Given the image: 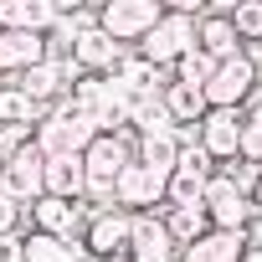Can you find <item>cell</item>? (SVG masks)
Here are the masks:
<instances>
[{
	"instance_id": "31",
	"label": "cell",
	"mask_w": 262,
	"mask_h": 262,
	"mask_svg": "<svg viewBox=\"0 0 262 262\" xmlns=\"http://www.w3.org/2000/svg\"><path fill=\"white\" fill-rule=\"evenodd\" d=\"M103 262H128V257H103Z\"/></svg>"
},
{
	"instance_id": "23",
	"label": "cell",
	"mask_w": 262,
	"mask_h": 262,
	"mask_svg": "<svg viewBox=\"0 0 262 262\" xmlns=\"http://www.w3.org/2000/svg\"><path fill=\"white\" fill-rule=\"evenodd\" d=\"M206 201V175H190V170H175L165 180V206H201Z\"/></svg>"
},
{
	"instance_id": "25",
	"label": "cell",
	"mask_w": 262,
	"mask_h": 262,
	"mask_svg": "<svg viewBox=\"0 0 262 262\" xmlns=\"http://www.w3.org/2000/svg\"><path fill=\"white\" fill-rule=\"evenodd\" d=\"M211 72H216V62H211L206 52H185L165 77H170V82H185V88H206V77H211Z\"/></svg>"
},
{
	"instance_id": "14",
	"label": "cell",
	"mask_w": 262,
	"mask_h": 262,
	"mask_svg": "<svg viewBox=\"0 0 262 262\" xmlns=\"http://www.w3.org/2000/svg\"><path fill=\"white\" fill-rule=\"evenodd\" d=\"M195 52H206L211 62H226V57H236V52H242V41H236V31H231L226 11H206V16L195 21Z\"/></svg>"
},
{
	"instance_id": "18",
	"label": "cell",
	"mask_w": 262,
	"mask_h": 262,
	"mask_svg": "<svg viewBox=\"0 0 262 262\" xmlns=\"http://www.w3.org/2000/svg\"><path fill=\"white\" fill-rule=\"evenodd\" d=\"M41 185H47V195H57V201H82V160H77V155L47 160Z\"/></svg>"
},
{
	"instance_id": "13",
	"label": "cell",
	"mask_w": 262,
	"mask_h": 262,
	"mask_svg": "<svg viewBox=\"0 0 262 262\" xmlns=\"http://www.w3.org/2000/svg\"><path fill=\"white\" fill-rule=\"evenodd\" d=\"M57 6L52 0H0V26L6 31H31V36H52L57 31Z\"/></svg>"
},
{
	"instance_id": "8",
	"label": "cell",
	"mask_w": 262,
	"mask_h": 262,
	"mask_svg": "<svg viewBox=\"0 0 262 262\" xmlns=\"http://www.w3.org/2000/svg\"><path fill=\"white\" fill-rule=\"evenodd\" d=\"M201 211H206V221L216 226V231H247L252 226V201H247V190L242 185H231L221 170L206 180V201H201Z\"/></svg>"
},
{
	"instance_id": "6",
	"label": "cell",
	"mask_w": 262,
	"mask_h": 262,
	"mask_svg": "<svg viewBox=\"0 0 262 262\" xmlns=\"http://www.w3.org/2000/svg\"><path fill=\"white\" fill-rule=\"evenodd\" d=\"M128 236H134V216L128 211H118V206H108V211H93L88 216V226H82V252L93 257V262H103V257H128Z\"/></svg>"
},
{
	"instance_id": "26",
	"label": "cell",
	"mask_w": 262,
	"mask_h": 262,
	"mask_svg": "<svg viewBox=\"0 0 262 262\" xmlns=\"http://www.w3.org/2000/svg\"><path fill=\"white\" fill-rule=\"evenodd\" d=\"M236 160H247V165L262 170V123H252L247 113H242V144H236Z\"/></svg>"
},
{
	"instance_id": "3",
	"label": "cell",
	"mask_w": 262,
	"mask_h": 262,
	"mask_svg": "<svg viewBox=\"0 0 262 262\" xmlns=\"http://www.w3.org/2000/svg\"><path fill=\"white\" fill-rule=\"evenodd\" d=\"M257 88H262V72H257V67L236 52V57L216 62V72L206 77L201 98H206V108H221V113H247V103L257 98Z\"/></svg>"
},
{
	"instance_id": "15",
	"label": "cell",
	"mask_w": 262,
	"mask_h": 262,
	"mask_svg": "<svg viewBox=\"0 0 262 262\" xmlns=\"http://www.w3.org/2000/svg\"><path fill=\"white\" fill-rule=\"evenodd\" d=\"M247 252V231H206L190 247H180V262H236Z\"/></svg>"
},
{
	"instance_id": "17",
	"label": "cell",
	"mask_w": 262,
	"mask_h": 262,
	"mask_svg": "<svg viewBox=\"0 0 262 262\" xmlns=\"http://www.w3.org/2000/svg\"><path fill=\"white\" fill-rule=\"evenodd\" d=\"M134 160L155 175H175V160H180V134H149V139H134Z\"/></svg>"
},
{
	"instance_id": "29",
	"label": "cell",
	"mask_w": 262,
	"mask_h": 262,
	"mask_svg": "<svg viewBox=\"0 0 262 262\" xmlns=\"http://www.w3.org/2000/svg\"><path fill=\"white\" fill-rule=\"evenodd\" d=\"M247 201H252V211L262 216V170H257V180H252V190H247Z\"/></svg>"
},
{
	"instance_id": "5",
	"label": "cell",
	"mask_w": 262,
	"mask_h": 262,
	"mask_svg": "<svg viewBox=\"0 0 262 262\" xmlns=\"http://www.w3.org/2000/svg\"><path fill=\"white\" fill-rule=\"evenodd\" d=\"M41 175H47V155L26 139L16 155H6V165H0V195L16 201V206H31V201H41V195H47Z\"/></svg>"
},
{
	"instance_id": "12",
	"label": "cell",
	"mask_w": 262,
	"mask_h": 262,
	"mask_svg": "<svg viewBox=\"0 0 262 262\" xmlns=\"http://www.w3.org/2000/svg\"><path fill=\"white\" fill-rule=\"evenodd\" d=\"M118 62H123V47H113L98 26H88L82 36H72V67H77V72H88V77H108Z\"/></svg>"
},
{
	"instance_id": "7",
	"label": "cell",
	"mask_w": 262,
	"mask_h": 262,
	"mask_svg": "<svg viewBox=\"0 0 262 262\" xmlns=\"http://www.w3.org/2000/svg\"><path fill=\"white\" fill-rule=\"evenodd\" d=\"M113 206L128 216H144V211H165V175L144 170L139 160H128L113 180Z\"/></svg>"
},
{
	"instance_id": "30",
	"label": "cell",
	"mask_w": 262,
	"mask_h": 262,
	"mask_svg": "<svg viewBox=\"0 0 262 262\" xmlns=\"http://www.w3.org/2000/svg\"><path fill=\"white\" fill-rule=\"evenodd\" d=\"M236 262H262V247H252V242H247V252H242Z\"/></svg>"
},
{
	"instance_id": "28",
	"label": "cell",
	"mask_w": 262,
	"mask_h": 262,
	"mask_svg": "<svg viewBox=\"0 0 262 262\" xmlns=\"http://www.w3.org/2000/svg\"><path fill=\"white\" fill-rule=\"evenodd\" d=\"M0 262H26V231L0 236Z\"/></svg>"
},
{
	"instance_id": "24",
	"label": "cell",
	"mask_w": 262,
	"mask_h": 262,
	"mask_svg": "<svg viewBox=\"0 0 262 262\" xmlns=\"http://www.w3.org/2000/svg\"><path fill=\"white\" fill-rule=\"evenodd\" d=\"M236 41H262V0H236V6L226 11Z\"/></svg>"
},
{
	"instance_id": "19",
	"label": "cell",
	"mask_w": 262,
	"mask_h": 262,
	"mask_svg": "<svg viewBox=\"0 0 262 262\" xmlns=\"http://www.w3.org/2000/svg\"><path fill=\"white\" fill-rule=\"evenodd\" d=\"M160 221H165V231H170V242H175V247H190L195 236H206V231H211V221H206V211H201V206H165V211H160Z\"/></svg>"
},
{
	"instance_id": "21",
	"label": "cell",
	"mask_w": 262,
	"mask_h": 262,
	"mask_svg": "<svg viewBox=\"0 0 262 262\" xmlns=\"http://www.w3.org/2000/svg\"><path fill=\"white\" fill-rule=\"evenodd\" d=\"M41 108L16 88V82H0V128H36Z\"/></svg>"
},
{
	"instance_id": "16",
	"label": "cell",
	"mask_w": 262,
	"mask_h": 262,
	"mask_svg": "<svg viewBox=\"0 0 262 262\" xmlns=\"http://www.w3.org/2000/svg\"><path fill=\"white\" fill-rule=\"evenodd\" d=\"M160 103H165V113H170L175 128H190V123H201L211 113L206 98H201V88H185V82H165L160 88Z\"/></svg>"
},
{
	"instance_id": "32",
	"label": "cell",
	"mask_w": 262,
	"mask_h": 262,
	"mask_svg": "<svg viewBox=\"0 0 262 262\" xmlns=\"http://www.w3.org/2000/svg\"><path fill=\"white\" fill-rule=\"evenodd\" d=\"M0 31H6V26H0Z\"/></svg>"
},
{
	"instance_id": "33",
	"label": "cell",
	"mask_w": 262,
	"mask_h": 262,
	"mask_svg": "<svg viewBox=\"0 0 262 262\" xmlns=\"http://www.w3.org/2000/svg\"><path fill=\"white\" fill-rule=\"evenodd\" d=\"M0 165H6V160H0Z\"/></svg>"
},
{
	"instance_id": "10",
	"label": "cell",
	"mask_w": 262,
	"mask_h": 262,
	"mask_svg": "<svg viewBox=\"0 0 262 262\" xmlns=\"http://www.w3.org/2000/svg\"><path fill=\"white\" fill-rule=\"evenodd\" d=\"M195 144L211 155L216 170L231 165V160H236V144H242V113H221V108H211V113L195 123Z\"/></svg>"
},
{
	"instance_id": "11",
	"label": "cell",
	"mask_w": 262,
	"mask_h": 262,
	"mask_svg": "<svg viewBox=\"0 0 262 262\" xmlns=\"http://www.w3.org/2000/svg\"><path fill=\"white\" fill-rule=\"evenodd\" d=\"M128 262H180V247L170 242L160 211L134 216V236H128Z\"/></svg>"
},
{
	"instance_id": "9",
	"label": "cell",
	"mask_w": 262,
	"mask_h": 262,
	"mask_svg": "<svg viewBox=\"0 0 262 262\" xmlns=\"http://www.w3.org/2000/svg\"><path fill=\"white\" fill-rule=\"evenodd\" d=\"M26 216H31V231L77 242L93 211H88V201H57V195H41V201H31V206H26Z\"/></svg>"
},
{
	"instance_id": "22",
	"label": "cell",
	"mask_w": 262,
	"mask_h": 262,
	"mask_svg": "<svg viewBox=\"0 0 262 262\" xmlns=\"http://www.w3.org/2000/svg\"><path fill=\"white\" fill-rule=\"evenodd\" d=\"M128 128H134V139H149V134H175V123H170V113H165L160 93H149V98H139V103H134V113H128Z\"/></svg>"
},
{
	"instance_id": "1",
	"label": "cell",
	"mask_w": 262,
	"mask_h": 262,
	"mask_svg": "<svg viewBox=\"0 0 262 262\" xmlns=\"http://www.w3.org/2000/svg\"><path fill=\"white\" fill-rule=\"evenodd\" d=\"M93 139H98L93 118H88L82 108H72L67 98H62L57 108H47V113L36 118V128H31V144H36L47 160H62V155H82Z\"/></svg>"
},
{
	"instance_id": "20",
	"label": "cell",
	"mask_w": 262,
	"mask_h": 262,
	"mask_svg": "<svg viewBox=\"0 0 262 262\" xmlns=\"http://www.w3.org/2000/svg\"><path fill=\"white\" fill-rule=\"evenodd\" d=\"M26 262H88V252H82V242L26 231Z\"/></svg>"
},
{
	"instance_id": "27",
	"label": "cell",
	"mask_w": 262,
	"mask_h": 262,
	"mask_svg": "<svg viewBox=\"0 0 262 262\" xmlns=\"http://www.w3.org/2000/svg\"><path fill=\"white\" fill-rule=\"evenodd\" d=\"M175 170H190V175H206V180L216 175V165H211V155H206V149H201L195 139H190V144H180V160H175Z\"/></svg>"
},
{
	"instance_id": "2",
	"label": "cell",
	"mask_w": 262,
	"mask_h": 262,
	"mask_svg": "<svg viewBox=\"0 0 262 262\" xmlns=\"http://www.w3.org/2000/svg\"><path fill=\"white\" fill-rule=\"evenodd\" d=\"M160 16H165L160 0H108L103 11H93L98 31H103L113 47H123V52H134V47L155 31V21H160Z\"/></svg>"
},
{
	"instance_id": "4",
	"label": "cell",
	"mask_w": 262,
	"mask_h": 262,
	"mask_svg": "<svg viewBox=\"0 0 262 262\" xmlns=\"http://www.w3.org/2000/svg\"><path fill=\"white\" fill-rule=\"evenodd\" d=\"M149 67H160V72H170L185 52H195V16H185V11H170L165 6V16L155 21V31L134 47Z\"/></svg>"
}]
</instances>
